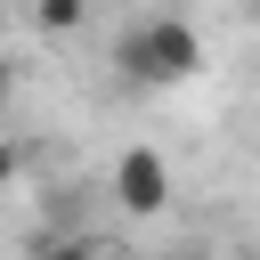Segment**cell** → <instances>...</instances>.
<instances>
[{
  "label": "cell",
  "mask_w": 260,
  "mask_h": 260,
  "mask_svg": "<svg viewBox=\"0 0 260 260\" xmlns=\"http://www.w3.org/2000/svg\"><path fill=\"white\" fill-rule=\"evenodd\" d=\"M41 260H114V252H106V244H81V236H73V244H49Z\"/></svg>",
  "instance_id": "cell-4"
},
{
  "label": "cell",
  "mask_w": 260,
  "mask_h": 260,
  "mask_svg": "<svg viewBox=\"0 0 260 260\" xmlns=\"http://www.w3.org/2000/svg\"><path fill=\"white\" fill-rule=\"evenodd\" d=\"M114 57H122V73H130V81L171 89V81L203 73V32H195L187 16H171V8H146V16H130V24H122Z\"/></svg>",
  "instance_id": "cell-1"
},
{
  "label": "cell",
  "mask_w": 260,
  "mask_h": 260,
  "mask_svg": "<svg viewBox=\"0 0 260 260\" xmlns=\"http://www.w3.org/2000/svg\"><path fill=\"white\" fill-rule=\"evenodd\" d=\"M81 24V0H41V32H73Z\"/></svg>",
  "instance_id": "cell-3"
},
{
  "label": "cell",
  "mask_w": 260,
  "mask_h": 260,
  "mask_svg": "<svg viewBox=\"0 0 260 260\" xmlns=\"http://www.w3.org/2000/svg\"><path fill=\"white\" fill-rule=\"evenodd\" d=\"M0 98H8V65H0Z\"/></svg>",
  "instance_id": "cell-6"
},
{
  "label": "cell",
  "mask_w": 260,
  "mask_h": 260,
  "mask_svg": "<svg viewBox=\"0 0 260 260\" xmlns=\"http://www.w3.org/2000/svg\"><path fill=\"white\" fill-rule=\"evenodd\" d=\"M114 195H122L138 219H154V211L171 203V171H162V154H154V146H130V154L114 162Z\"/></svg>",
  "instance_id": "cell-2"
},
{
  "label": "cell",
  "mask_w": 260,
  "mask_h": 260,
  "mask_svg": "<svg viewBox=\"0 0 260 260\" xmlns=\"http://www.w3.org/2000/svg\"><path fill=\"white\" fill-rule=\"evenodd\" d=\"M8 171H16V146H8V138H0V179H8Z\"/></svg>",
  "instance_id": "cell-5"
}]
</instances>
